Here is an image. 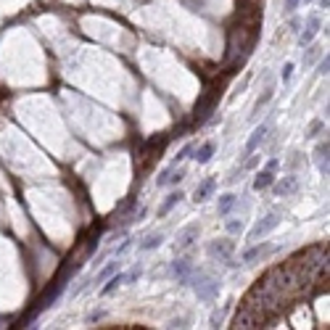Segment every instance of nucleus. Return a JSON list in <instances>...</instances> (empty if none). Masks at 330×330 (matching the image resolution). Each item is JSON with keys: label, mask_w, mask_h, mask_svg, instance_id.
<instances>
[{"label": "nucleus", "mask_w": 330, "mask_h": 330, "mask_svg": "<svg viewBox=\"0 0 330 330\" xmlns=\"http://www.w3.org/2000/svg\"><path fill=\"white\" fill-rule=\"evenodd\" d=\"M196 272V270H193ZM193 283H196V293L204 301H212L217 293H219V283L214 280V278H206L204 272H196V278H193Z\"/></svg>", "instance_id": "nucleus-1"}, {"label": "nucleus", "mask_w": 330, "mask_h": 330, "mask_svg": "<svg viewBox=\"0 0 330 330\" xmlns=\"http://www.w3.org/2000/svg\"><path fill=\"white\" fill-rule=\"evenodd\" d=\"M278 225H280V214H278V212L267 214L264 219H259V222H256V227H254V230L249 233V241H259V238H264L267 233H272Z\"/></svg>", "instance_id": "nucleus-2"}, {"label": "nucleus", "mask_w": 330, "mask_h": 330, "mask_svg": "<svg viewBox=\"0 0 330 330\" xmlns=\"http://www.w3.org/2000/svg\"><path fill=\"white\" fill-rule=\"evenodd\" d=\"M182 175L185 172L182 169H175V167H169V169H164L159 177H156V188H167V185H177V182L182 180Z\"/></svg>", "instance_id": "nucleus-3"}, {"label": "nucleus", "mask_w": 330, "mask_h": 330, "mask_svg": "<svg viewBox=\"0 0 330 330\" xmlns=\"http://www.w3.org/2000/svg\"><path fill=\"white\" fill-rule=\"evenodd\" d=\"M270 254H275V246H272V243H256L254 249H249V251L243 254V262L251 264V262H256V259H262V256H270Z\"/></svg>", "instance_id": "nucleus-4"}, {"label": "nucleus", "mask_w": 330, "mask_h": 330, "mask_svg": "<svg viewBox=\"0 0 330 330\" xmlns=\"http://www.w3.org/2000/svg\"><path fill=\"white\" fill-rule=\"evenodd\" d=\"M267 132H270V122H264L262 127H256V130H254V135H251V140L246 143V153L251 156L256 148H259V145L264 143V137H267Z\"/></svg>", "instance_id": "nucleus-5"}, {"label": "nucleus", "mask_w": 330, "mask_h": 330, "mask_svg": "<svg viewBox=\"0 0 330 330\" xmlns=\"http://www.w3.org/2000/svg\"><path fill=\"white\" fill-rule=\"evenodd\" d=\"M198 238V225L193 222V225H188V227H182V230L177 233V246L180 249H188L190 243H193Z\"/></svg>", "instance_id": "nucleus-6"}, {"label": "nucleus", "mask_w": 330, "mask_h": 330, "mask_svg": "<svg viewBox=\"0 0 330 330\" xmlns=\"http://www.w3.org/2000/svg\"><path fill=\"white\" fill-rule=\"evenodd\" d=\"M320 26H323V21H320V16H309V21H307V32L299 37V42H301V45H309L312 40L317 37Z\"/></svg>", "instance_id": "nucleus-7"}, {"label": "nucleus", "mask_w": 330, "mask_h": 330, "mask_svg": "<svg viewBox=\"0 0 330 330\" xmlns=\"http://www.w3.org/2000/svg\"><path fill=\"white\" fill-rule=\"evenodd\" d=\"M296 188H299V175H288V177H283L278 185H275V193L278 196H291Z\"/></svg>", "instance_id": "nucleus-8"}, {"label": "nucleus", "mask_w": 330, "mask_h": 330, "mask_svg": "<svg viewBox=\"0 0 330 330\" xmlns=\"http://www.w3.org/2000/svg\"><path fill=\"white\" fill-rule=\"evenodd\" d=\"M209 254H212V256H222V259H230L233 241H214L212 246H209Z\"/></svg>", "instance_id": "nucleus-9"}, {"label": "nucleus", "mask_w": 330, "mask_h": 330, "mask_svg": "<svg viewBox=\"0 0 330 330\" xmlns=\"http://www.w3.org/2000/svg\"><path fill=\"white\" fill-rule=\"evenodd\" d=\"M180 201H182V190H177V193H169V196H167V201H164V204L159 206V217H167V214L172 212V209H175V206L180 204Z\"/></svg>", "instance_id": "nucleus-10"}, {"label": "nucleus", "mask_w": 330, "mask_h": 330, "mask_svg": "<svg viewBox=\"0 0 330 330\" xmlns=\"http://www.w3.org/2000/svg\"><path fill=\"white\" fill-rule=\"evenodd\" d=\"M190 153H193V159H196L198 164H206V161H209V159H212V156H214V143H204V145H201V148L190 151Z\"/></svg>", "instance_id": "nucleus-11"}, {"label": "nucleus", "mask_w": 330, "mask_h": 330, "mask_svg": "<svg viewBox=\"0 0 330 330\" xmlns=\"http://www.w3.org/2000/svg\"><path fill=\"white\" fill-rule=\"evenodd\" d=\"M315 161H317V169L328 175V143H320L317 151H315Z\"/></svg>", "instance_id": "nucleus-12"}, {"label": "nucleus", "mask_w": 330, "mask_h": 330, "mask_svg": "<svg viewBox=\"0 0 330 330\" xmlns=\"http://www.w3.org/2000/svg\"><path fill=\"white\" fill-rule=\"evenodd\" d=\"M175 275H177V280L180 283H190V275H193V267L185 262V259H180L175 262Z\"/></svg>", "instance_id": "nucleus-13"}, {"label": "nucleus", "mask_w": 330, "mask_h": 330, "mask_svg": "<svg viewBox=\"0 0 330 330\" xmlns=\"http://www.w3.org/2000/svg\"><path fill=\"white\" fill-rule=\"evenodd\" d=\"M235 196L233 193H225V196H219V204H217V212L219 214H222V217H227V214H230L233 212V206H235Z\"/></svg>", "instance_id": "nucleus-14"}, {"label": "nucleus", "mask_w": 330, "mask_h": 330, "mask_svg": "<svg viewBox=\"0 0 330 330\" xmlns=\"http://www.w3.org/2000/svg\"><path fill=\"white\" fill-rule=\"evenodd\" d=\"M272 182H275V175H272L270 169H264V172H259V175H256V180H254V190H267Z\"/></svg>", "instance_id": "nucleus-15"}, {"label": "nucleus", "mask_w": 330, "mask_h": 330, "mask_svg": "<svg viewBox=\"0 0 330 330\" xmlns=\"http://www.w3.org/2000/svg\"><path fill=\"white\" fill-rule=\"evenodd\" d=\"M214 188H217V182H214V180H206V182H201V185L196 188V201H206L209 196L214 193Z\"/></svg>", "instance_id": "nucleus-16"}, {"label": "nucleus", "mask_w": 330, "mask_h": 330, "mask_svg": "<svg viewBox=\"0 0 330 330\" xmlns=\"http://www.w3.org/2000/svg\"><path fill=\"white\" fill-rule=\"evenodd\" d=\"M161 241H164V235H161V233H153V235H148V238H145V243L140 246V249H143V251L159 249V246H161Z\"/></svg>", "instance_id": "nucleus-17"}, {"label": "nucleus", "mask_w": 330, "mask_h": 330, "mask_svg": "<svg viewBox=\"0 0 330 330\" xmlns=\"http://www.w3.org/2000/svg\"><path fill=\"white\" fill-rule=\"evenodd\" d=\"M272 95H275V85H270L267 90H264V95H262L259 100H256V106H254V114H259V111H262V106H267L270 100H272Z\"/></svg>", "instance_id": "nucleus-18"}, {"label": "nucleus", "mask_w": 330, "mask_h": 330, "mask_svg": "<svg viewBox=\"0 0 330 330\" xmlns=\"http://www.w3.org/2000/svg\"><path fill=\"white\" fill-rule=\"evenodd\" d=\"M323 127H325L323 119H315V122H312V127H309V137H317L320 132H323Z\"/></svg>", "instance_id": "nucleus-19"}, {"label": "nucleus", "mask_w": 330, "mask_h": 330, "mask_svg": "<svg viewBox=\"0 0 330 330\" xmlns=\"http://www.w3.org/2000/svg\"><path fill=\"white\" fill-rule=\"evenodd\" d=\"M124 280V275H116V278H111V280H108V286L103 288V293H111L114 288H119V283H122Z\"/></svg>", "instance_id": "nucleus-20"}, {"label": "nucleus", "mask_w": 330, "mask_h": 330, "mask_svg": "<svg viewBox=\"0 0 330 330\" xmlns=\"http://www.w3.org/2000/svg\"><path fill=\"white\" fill-rule=\"evenodd\" d=\"M227 230H230V233H241V230H243V225L238 222V219H233V222H227Z\"/></svg>", "instance_id": "nucleus-21"}, {"label": "nucleus", "mask_w": 330, "mask_h": 330, "mask_svg": "<svg viewBox=\"0 0 330 330\" xmlns=\"http://www.w3.org/2000/svg\"><path fill=\"white\" fill-rule=\"evenodd\" d=\"M293 74V63H286V69H283V82H288Z\"/></svg>", "instance_id": "nucleus-22"}, {"label": "nucleus", "mask_w": 330, "mask_h": 330, "mask_svg": "<svg viewBox=\"0 0 330 330\" xmlns=\"http://www.w3.org/2000/svg\"><path fill=\"white\" fill-rule=\"evenodd\" d=\"M278 167H280V161H278V159H270V161H267V169H270V172H275Z\"/></svg>", "instance_id": "nucleus-23"}, {"label": "nucleus", "mask_w": 330, "mask_h": 330, "mask_svg": "<svg viewBox=\"0 0 330 330\" xmlns=\"http://www.w3.org/2000/svg\"><path fill=\"white\" fill-rule=\"evenodd\" d=\"M286 8H288V11H296V8H299V0H286Z\"/></svg>", "instance_id": "nucleus-24"}, {"label": "nucleus", "mask_w": 330, "mask_h": 330, "mask_svg": "<svg viewBox=\"0 0 330 330\" xmlns=\"http://www.w3.org/2000/svg\"><path fill=\"white\" fill-rule=\"evenodd\" d=\"M320 3H323V8H328V0H320Z\"/></svg>", "instance_id": "nucleus-25"}]
</instances>
